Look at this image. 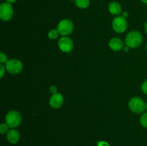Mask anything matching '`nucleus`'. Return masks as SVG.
Instances as JSON below:
<instances>
[{
  "mask_svg": "<svg viewBox=\"0 0 147 146\" xmlns=\"http://www.w3.org/2000/svg\"><path fill=\"white\" fill-rule=\"evenodd\" d=\"M50 105L54 109H58L61 107L64 103V98L62 94L60 93H56L52 95L50 99Z\"/></svg>",
  "mask_w": 147,
  "mask_h": 146,
  "instance_id": "9",
  "label": "nucleus"
},
{
  "mask_svg": "<svg viewBox=\"0 0 147 146\" xmlns=\"http://www.w3.org/2000/svg\"><path fill=\"white\" fill-rule=\"evenodd\" d=\"M109 44L110 48L114 51H120L121 49L123 48V42L118 37H113V38L111 39Z\"/></svg>",
  "mask_w": 147,
  "mask_h": 146,
  "instance_id": "11",
  "label": "nucleus"
},
{
  "mask_svg": "<svg viewBox=\"0 0 147 146\" xmlns=\"http://www.w3.org/2000/svg\"><path fill=\"white\" fill-rule=\"evenodd\" d=\"M142 90L144 94H147V80H145L142 84Z\"/></svg>",
  "mask_w": 147,
  "mask_h": 146,
  "instance_id": "18",
  "label": "nucleus"
},
{
  "mask_svg": "<svg viewBox=\"0 0 147 146\" xmlns=\"http://www.w3.org/2000/svg\"><path fill=\"white\" fill-rule=\"evenodd\" d=\"M144 31L146 32V34H147V21L145 22L144 24Z\"/></svg>",
  "mask_w": 147,
  "mask_h": 146,
  "instance_id": "23",
  "label": "nucleus"
},
{
  "mask_svg": "<svg viewBox=\"0 0 147 146\" xmlns=\"http://www.w3.org/2000/svg\"><path fill=\"white\" fill-rule=\"evenodd\" d=\"M128 15H129V13L127 12V11H125V12H123V17H124L125 18H126V17H128Z\"/></svg>",
  "mask_w": 147,
  "mask_h": 146,
  "instance_id": "24",
  "label": "nucleus"
},
{
  "mask_svg": "<svg viewBox=\"0 0 147 146\" xmlns=\"http://www.w3.org/2000/svg\"><path fill=\"white\" fill-rule=\"evenodd\" d=\"M5 64L6 70L12 74H19L21 72L23 69L22 63L19 60H16V59L8 60Z\"/></svg>",
  "mask_w": 147,
  "mask_h": 146,
  "instance_id": "6",
  "label": "nucleus"
},
{
  "mask_svg": "<svg viewBox=\"0 0 147 146\" xmlns=\"http://www.w3.org/2000/svg\"><path fill=\"white\" fill-rule=\"evenodd\" d=\"M14 10L11 4L8 2H3L0 5V18L2 21H7L13 17Z\"/></svg>",
  "mask_w": 147,
  "mask_h": 146,
  "instance_id": "5",
  "label": "nucleus"
},
{
  "mask_svg": "<svg viewBox=\"0 0 147 146\" xmlns=\"http://www.w3.org/2000/svg\"><path fill=\"white\" fill-rule=\"evenodd\" d=\"M146 51H147V42H146Z\"/></svg>",
  "mask_w": 147,
  "mask_h": 146,
  "instance_id": "27",
  "label": "nucleus"
},
{
  "mask_svg": "<svg viewBox=\"0 0 147 146\" xmlns=\"http://www.w3.org/2000/svg\"><path fill=\"white\" fill-rule=\"evenodd\" d=\"M49 90H50V92L53 94L57 93V87H56V86H55V85L50 86V89H49Z\"/></svg>",
  "mask_w": 147,
  "mask_h": 146,
  "instance_id": "19",
  "label": "nucleus"
},
{
  "mask_svg": "<svg viewBox=\"0 0 147 146\" xmlns=\"http://www.w3.org/2000/svg\"><path fill=\"white\" fill-rule=\"evenodd\" d=\"M58 47L63 52H70L73 50V42L67 37H62L58 41Z\"/></svg>",
  "mask_w": 147,
  "mask_h": 146,
  "instance_id": "8",
  "label": "nucleus"
},
{
  "mask_svg": "<svg viewBox=\"0 0 147 146\" xmlns=\"http://www.w3.org/2000/svg\"><path fill=\"white\" fill-rule=\"evenodd\" d=\"M6 67H4L2 64H0V77L2 78L3 76H4V73H5Z\"/></svg>",
  "mask_w": 147,
  "mask_h": 146,
  "instance_id": "20",
  "label": "nucleus"
},
{
  "mask_svg": "<svg viewBox=\"0 0 147 146\" xmlns=\"http://www.w3.org/2000/svg\"><path fill=\"white\" fill-rule=\"evenodd\" d=\"M16 1H17V0H6V1L8 3H9V4H13V3L15 2Z\"/></svg>",
  "mask_w": 147,
  "mask_h": 146,
  "instance_id": "22",
  "label": "nucleus"
},
{
  "mask_svg": "<svg viewBox=\"0 0 147 146\" xmlns=\"http://www.w3.org/2000/svg\"><path fill=\"white\" fill-rule=\"evenodd\" d=\"M59 32L57 29H52L48 32V37L50 40H56L59 36Z\"/></svg>",
  "mask_w": 147,
  "mask_h": 146,
  "instance_id": "14",
  "label": "nucleus"
},
{
  "mask_svg": "<svg viewBox=\"0 0 147 146\" xmlns=\"http://www.w3.org/2000/svg\"><path fill=\"white\" fill-rule=\"evenodd\" d=\"M142 40H143V38H142V34L139 31L134 30L127 34L125 42H126V46H128L129 48L134 49L142 44Z\"/></svg>",
  "mask_w": 147,
  "mask_h": 146,
  "instance_id": "1",
  "label": "nucleus"
},
{
  "mask_svg": "<svg viewBox=\"0 0 147 146\" xmlns=\"http://www.w3.org/2000/svg\"><path fill=\"white\" fill-rule=\"evenodd\" d=\"M129 107L133 113H144L146 110V103L141 97H135L130 100L129 102Z\"/></svg>",
  "mask_w": 147,
  "mask_h": 146,
  "instance_id": "2",
  "label": "nucleus"
},
{
  "mask_svg": "<svg viewBox=\"0 0 147 146\" xmlns=\"http://www.w3.org/2000/svg\"><path fill=\"white\" fill-rule=\"evenodd\" d=\"M74 29V24L73 21L68 19H65L61 20L57 24V30L58 31L59 34L63 37H67L70 35L73 32Z\"/></svg>",
  "mask_w": 147,
  "mask_h": 146,
  "instance_id": "3",
  "label": "nucleus"
},
{
  "mask_svg": "<svg viewBox=\"0 0 147 146\" xmlns=\"http://www.w3.org/2000/svg\"><path fill=\"white\" fill-rule=\"evenodd\" d=\"M6 123L11 128L18 127L22 122L21 115L16 110H11L6 115Z\"/></svg>",
  "mask_w": 147,
  "mask_h": 146,
  "instance_id": "4",
  "label": "nucleus"
},
{
  "mask_svg": "<svg viewBox=\"0 0 147 146\" xmlns=\"http://www.w3.org/2000/svg\"><path fill=\"white\" fill-rule=\"evenodd\" d=\"M7 138L11 144H16L20 139V133L15 129H11L7 133Z\"/></svg>",
  "mask_w": 147,
  "mask_h": 146,
  "instance_id": "10",
  "label": "nucleus"
},
{
  "mask_svg": "<svg viewBox=\"0 0 147 146\" xmlns=\"http://www.w3.org/2000/svg\"><path fill=\"white\" fill-rule=\"evenodd\" d=\"M141 1H142V2L144 3V4H147V0H141Z\"/></svg>",
  "mask_w": 147,
  "mask_h": 146,
  "instance_id": "26",
  "label": "nucleus"
},
{
  "mask_svg": "<svg viewBox=\"0 0 147 146\" xmlns=\"http://www.w3.org/2000/svg\"><path fill=\"white\" fill-rule=\"evenodd\" d=\"M146 110H147V103H146Z\"/></svg>",
  "mask_w": 147,
  "mask_h": 146,
  "instance_id": "28",
  "label": "nucleus"
},
{
  "mask_svg": "<svg viewBox=\"0 0 147 146\" xmlns=\"http://www.w3.org/2000/svg\"><path fill=\"white\" fill-rule=\"evenodd\" d=\"M109 10L113 15H119L122 12V7L117 1H112L109 4Z\"/></svg>",
  "mask_w": 147,
  "mask_h": 146,
  "instance_id": "12",
  "label": "nucleus"
},
{
  "mask_svg": "<svg viewBox=\"0 0 147 146\" xmlns=\"http://www.w3.org/2000/svg\"><path fill=\"white\" fill-rule=\"evenodd\" d=\"M112 27L116 32L123 33L127 28V21L123 16H118L113 19Z\"/></svg>",
  "mask_w": 147,
  "mask_h": 146,
  "instance_id": "7",
  "label": "nucleus"
},
{
  "mask_svg": "<svg viewBox=\"0 0 147 146\" xmlns=\"http://www.w3.org/2000/svg\"><path fill=\"white\" fill-rule=\"evenodd\" d=\"M9 126L7 123H1L0 125V133L1 134H4L5 133L8 132V128H9Z\"/></svg>",
  "mask_w": 147,
  "mask_h": 146,
  "instance_id": "16",
  "label": "nucleus"
},
{
  "mask_svg": "<svg viewBox=\"0 0 147 146\" xmlns=\"http://www.w3.org/2000/svg\"><path fill=\"white\" fill-rule=\"evenodd\" d=\"M129 47H128V46H126V47H124V51L125 52H128V51H129Z\"/></svg>",
  "mask_w": 147,
  "mask_h": 146,
  "instance_id": "25",
  "label": "nucleus"
},
{
  "mask_svg": "<svg viewBox=\"0 0 147 146\" xmlns=\"http://www.w3.org/2000/svg\"><path fill=\"white\" fill-rule=\"evenodd\" d=\"M140 123L144 127L147 128V113H144L140 117Z\"/></svg>",
  "mask_w": 147,
  "mask_h": 146,
  "instance_id": "15",
  "label": "nucleus"
},
{
  "mask_svg": "<svg viewBox=\"0 0 147 146\" xmlns=\"http://www.w3.org/2000/svg\"><path fill=\"white\" fill-rule=\"evenodd\" d=\"M7 61H8V60H7V54L4 52L0 53V62H1V64L6 63Z\"/></svg>",
  "mask_w": 147,
  "mask_h": 146,
  "instance_id": "17",
  "label": "nucleus"
},
{
  "mask_svg": "<svg viewBox=\"0 0 147 146\" xmlns=\"http://www.w3.org/2000/svg\"><path fill=\"white\" fill-rule=\"evenodd\" d=\"M75 4L80 9H86L90 5V0H75Z\"/></svg>",
  "mask_w": 147,
  "mask_h": 146,
  "instance_id": "13",
  "label": "nucleus"
},
{
  "mask_svg": "<svg viewBox=\"0 0 147 146\" xmlns=\"http://www.w3.org/2000/svg\"><path fill=\"white\" fill-rule=\"evenodd\" d=\"M97 145L98 146H110L109 145V143L106 141H98L97 143Z\"/></svg>",
  "mask_w": 147,
  "mask_h": 146,
  "instance_id": "21",
  "label": "nucleus"
}]
</instances>
